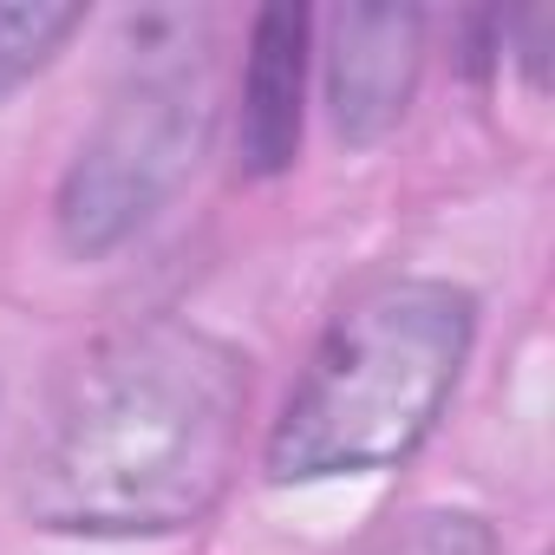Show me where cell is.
Instances as JSON below:
<instances>
[{
	"label": "cell",
	"instance_id": "1",
	"mask_svg": "<svg viewBox=\"0 0 555 555\" xmlns=\"http://www.w3.org/2000/svg\"><path fill=\"white\" fill-rule=\"evenodd\" d=\"M248 418V360L190 321H138L86 347L21 451V509L53 535H177L203 522Z\"/></svg>",
	"mask_w": 555,
	"mask_h": 555
},
{
	"label": "cell",
	"instance_id": "2",
	"mask_svg": "<svg viewBox=\"0 0 555 555\" xmlns=\"http://www.w3.org/2000/svg\"><path fill=\"white\" fill-rule=\"evenodd\" d=\"M477 340V301L438 274L360 288L314 340L268 431L274 483H327L405 464L444 418Z\"/></svg>",
	"mask_w": 555,
	"mask_h": 555
},
{
	"label": "cell",
	"instance_id": "3",
	"mask_svg": "<svg viewBox=\"0 0 555 555\" xmlns=\"http://www.w3.org/2000/svg\"><path fill=\"white\" fill-rule=\"evenodd\" d=\"M138 60L105 99L99 125L79 138L60 177V242L92 261L151 229L170 196L196 177L216 131V73L203 53V21L151 14L138 27Z\"/></svg>",
	"mask_w": 555,
	"mask_h": 555
},
{
	"label": "cell",
	"instance_id": "4",
	"mask_svg": "<svg viewBox=\"0 0 555 555\" xmlns=\"http://www.w3.org/2000/svg\"><path fill=\"white\" fill-rule=\"evenodd\" d=\"M425 14L418 8H347L327 40V112L353 151H373L412 112L425 73Z\"/></svg>",
	"mask_w": 555,
	"mask_h": 555
},
{
	"label": "cell",
	"instance_id": "5",
	"mask_svg": "<svg viewBox=\"0 0 555 555\" xmlns=\"http://www.w3.org/2000/svg\"><path fill=\"white\" fill-rule=\"evenodd\" d=\"M308 34H314V21L301 8H261L248 27L242 105H235V151H242L248 177H282L301 151Z\"/></svg>",
	"mask_w": 555,
	"mask_h": 555
},
{
	"label": "cell",
	"instance_id": "6",
	"mask_svg": "<svg viewBox=\"0 0 555 555\" xmlns=\"http://www.w3.org/2000/svg\"><path fill=\"white\" fill-rule=\"evenodd\" d=\"M347 555H496V535L477 509H412L360 535Z\"/></svg>",
	"mask_w": 555,
	"mask_h": 555
},
{
	"label": "cell",
	"instance_id": "7",
	"mask_svg": "<svg viewBox=\"0 0 555 555\" xmlns=\"http://www.w3.org/2000/svg\"><path fill=\"white\" fill-rule=\"evenodd\" d=\"M79 27L86 8H0V105L21 86H34Z\"/></svg>",
	"mask_w": 555,
	"mask_h": 555
}]
</instances>
